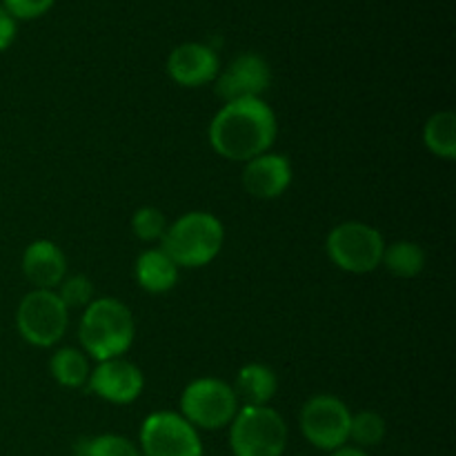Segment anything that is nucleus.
<instances>
[{"label": "nucleus", "instance_id": "1", "mask_svg": "<svg viewBox=\"0 0 456 456\" xmlns=\"http://www.w3.org/2000/svg\"><path fill=\"white\" fill-rule=\"evenodd\" d=\"M276 132V114L263 98H240L225 102L212 118L209 145L223 159L248 163L270 150Z\"/></svg>", "mask_w": 456, "mask_h": 456}, {"label": "nucleus", "instance_id": "2", "mask_svg": "<svg viewBox=\"0 0 456 456\" xmlns=\"http://www.w3.org/2000/svg\"><path fill=\"white\" fill-rule=\"evenodd\" d=\"M136 337L134 314L118 298H96L89 303L80 319V343L85 354L101 361L118 359L132 347Z\"/></svg>", "mask_w": 456, "mask_h": 456}, {"label": "nucleus", "instance_id": "3", "mask_svg": "<svg viewBox=\"0 0 456 456\" xmlns=\"http://www.w3.org/2000/svg\"><path fill=\"white\" fill-rule=\"evenodd\" d=\"M225 243V227L209 212H187L167 225L160 249L178 267H203L218 256Z\"/></svg>", "mask_w": 456, "mask_h": 456}, {"label": "nucleus", "instance_id": "4", "mask_svg": "<svg viewBox=\"0 0 456 456\" xmlns=\"http://www.w3.org/2000/svg\"><path fill=\"white\" fill-rule=\"evenodd\" d=\"M288 426L267 405H243L230 423V448L234 456H283Z\"/></svg>", "mask_w": 456, "mask_h": 456}, {"label": "nucleus", "instance_id": "5", "mask_svg": "<svg viewBox=\"0 0 456 456\" xmlns=\"http://www.w3.org/2000/svg\"><path fill=\"white\" fill-rule=\"evenodd\" d=\"M325 249L330 261L338 270L350 274H368L381 265L386 240L377 227L361 221H347L330 232Z\"/></svg>", "mask_w": 456, "mask_h": 456}, {"label": "nucleus", "instance_id": "6", "mask_svg": "<svg viewBox=\"0 0 456 456\" xmlns=\"http://www.w3.org/2000/svg\"><path fill=\"white\" fill-rule=\"evenodd\" d=\"M239 412V396L221 379H196L181 395V417L200 430H221Z\"/></svg>", "mask_w": 456, "mask_h": 456}, {"label": "nucleus", "instance_id": "7", "mask_svg": "<svg viewBox=\"0 0 456 456\" xmlns=\"http://www.w3.org/2000/svg\"><path fill=\"white\" fill-rule=\"evenodd\" d=\"M69 310L53 289H34L25 294L16 312L20 337L36 347H52L65 337Z\"/></svg>", "mask_w": 456, "mask_h": 456}, {"label": "nucleus", "instance_id": "8", "mask_svg": "<svg viewBox=\"0 0 456 456\" xmlns=\"http://www.w3.org/2000/svg\"><path fill=\"white\" fill-rule=\"evenodd\" d=\"M352 412L338 396H312L301 410V432L314 448L334 450L343 448L350 441Z\"/></svg>", "mask_w": 456, "mask_h": 456}, {"label": "nucleus", "instance_id": "9", "mask_svg": "<svg viewBox=\"0 0 456 456\" xmlns=\"http://www.w3.org/2000/svg\"><path fill=\"white\" fill-rule=\"evenodd\" d=\"M145 456H203V444L191 423L176 412H154L141 426Z\"/></svg>", "mask_w": 456, "mask_h": 456}, {"label": "nucleus", "instance_id": "10", "mask_svg": "<svg viewBox=\"0 0 456 456\" xmlns=\"http://www.w3.org/2000/svg\"><path fill=\"white\" fill-rule=\"evenodd\" d=\"M87 386L94 395L110 401V403L127 405L142 395L145 379H142L141 368L136 363L118 356V359L101 361L89 372Z\"/></svg>", "mask_w": 456, "mask_h": 456}, {"label": "nucleus", "instance_id": "11", "mask_svg": "<svg viewBox=\"0 0 456 456\" xmlns=\"http://www.w3.org/2000/svg\"><path fill=\"white\" fill-rule=\"evenodd\" d=\"M272 69L258 53H240L216 76V94L225 102L240 98H261L270 89Z\"/></svg>", "mask_w": 456, "mask_h": 456}, {"label": "nucleus", "instance_id": "12", "mask_svg": "<svg viewBox=\"0 0 456 456\" xmlns=\"http://www.w3.org/2000/svg\"><path fill=\"white\" fill-rule=\"evenodd\" d=\"M167 74L183 87H200L216 80L221 74V61L209 45L183 43L169 53Z\"/></svg>", "mask_w": 456, "mask_h": 456}, {"label": "nucleus", "instance_id": "13", "mask_svg": "<svg viewBox=\"0 0 456 456\" xmlns=\"http://www.w3.org/2000/svg\"><path fill=\"white\" fill-rule=\"evenodd\" d=\"M292 183V163L283 154H261L248 160L243 169V187L254 199L272 200L285 194Z\"/></svg>", "mask_w": 456, "mask_h": 456}, {"label": "nucleus", "instance_id": "14", "mask_svg": "<svg viewBox=\"0 0 456 456\" xmlns=\"http://www.w3.org/2000/svg\"><path fill=\"white\" fill-rule=\"evenodd\" d=\"M22 274L36 289H56L67 276V258L52 240H34L22 252Z\"/></svg>", "mask_w": 456, "mask_h": 456}, {"label": "nucleus", "instance_id": "15", "mask_svg": "<svg viewBox=\"0 0 456 456\" xmlns=\"http://www.w3.org/2000/svg\"><path fill=\"white\" fill-rule=\"evenodd\" d=\"M134 272H136L138 285L150 294L169 292L178 281V265L160 248L145 249L136 258Z\"/></svg>", "mask_w": 456, "mask_h": 456}, {"label": "nucleus", "instance_id": "16", "mask_svg": "<svg viewBox=\"0 0 456 456\" xmlns=\"http://www.w3.org/2000/svg\"><path fill=\"white\" fill-rule=\"evenodd\" d=\"M276 390H279V379L270 365L249 363L236 374L234 392L239 401H245V405H267L274 399Z\"/></svg>", "mask_w": 456, "mask_h": 456}, {"label": "nucleus", "instance_id": "17", "mask_svg": "<svg viewBox=\"0 0 456 456\" xmlns=\"http://www.w3.org/2000/svg\"><path fill=\"white\" fill-rule=\"evenodd\" d=\"M423 142L435 156L456 159V116L454 111H436L423 127Z\"/></svg>", "mask_w": 456, "mask_h": 456}, {"label": "nucleus", "instance_id": "18", "mask_svg": "<svg viewBox=\"0 0 456 456\" xmlns=\"http://www.w3.org/2000/svg\"><path fill=\"white\" fill-rule=\"evenodd\" d=\"M381 265H386V270L399 279H414L426 267V252L421 245L412 240H396V243L386 245Z\"/></svg>", "mask_w": 456, "mask_h": 456}, {"label": "nucleus", "instance_id": "19", "mask_svg": "<svg viewBox=\"0 0 456 456\" xmlns=\"http://www.w3.org/2000/svg\"><path fill=\"white\" fill-rule=\"evenodd\" d=\"M49 370H52V377L56 379V383H61L62 387H83L89 381V361L76 347H62L49 361Z\"/></svg>", "mask_w": 456, "mask_h": 456}, {"label": "nucleus", "instance_id": "20", "mask_svg": "<svg viewBox=\"0 0 456 456\" xmlns=\"http://www.w3.org/2000/svg\"><path fill=\"white\" fill-rule=\"evenodd\" d=\"M350 439L354 441L359 448H372L386 439V419L372 410H363V412L352 414L350 421Z\"/></svg>", "mask_w": 456, "mask_h": 456}, {"label": "nucleus", "instance_id": "21", "mask_svg": "<svg viewBox=\"0 0 456 456\" xmlns=\"http://www.w3.org/2000/svg\"><path fill=\"white\" fill-rule=\"evenodd\" d=\"M78 456H141L136 445L120 435H98L92 439L78 441Z\"/></svg>", "mask_w": 456, "mask_h": 456}, {"label": "nucleus", "instance_id": "22", "mask_svg": "<svg viewBox=\"0 0 456 456\" xmlns=\"http://www.w3.org/2000/svg\"><path fill=\"white\" fill-rule=\"evenodd\" d=\"M132 232L145 243L160 240L167 232V218L159 208H141L132 216Z\"/></svg>", "mask_w": 456, "mask_h": 456}, {"label": "nucleus", "instance_id": "23", "mask_svg": "<svg viewBox=\"0 0 456 456\" xmlns=\"http://www.w3.org/2000/svg\"><path fill=\"white\" fill-rule=\"evenodd\" d=\"M56 289L58 298H61L67 310H71V307L80 310V307H87L94 301V283L83 274L65 276V281Z\"/></svg>", "mask_w": 456, "mask_h": 456}, {"label": "nucleus", "instance_id": "24", "mask_svg": "<svg viewBox=\"0 0 456 456\" xmlns=\"http://www.w3.org/2000/svg\"><path fill=\"white\" fill-rule=\"evenodd\" d=\"M56 0H3V7L12 13L16 20H31L53 7Z\"/></svg>", "mask_w": 456, "mask_h": 456}, {"label": "nucleus", "instance_id": "25", "mask_svg": "<svg viewBox=\"0 0 456 456\" xmlns=\"http://www.w3.org/2000/svg\"><path fill=\"white\" fill-rule=\"evenodd\" d=\"M16 31H18L16 18H13L7 9L0 7V52H4V49L13 43Z\"/></svg>", "mask_w": 456, "mask_h": 456}, {"label": "nucleus", "instance_id": "26", "mask_svg": "<svg viewBox=\"0 0 456 456\" xmlns=\"http://www.w3.org/2000/svg\"><path fill=\"white\" fill-rule=\"evenodd\" d=\"M330 456H368V452H363L361 448H352V445H343V448L334 450Z\"/></svg>", "mask_w": 456, "mask_h": 456}]
</instances>
